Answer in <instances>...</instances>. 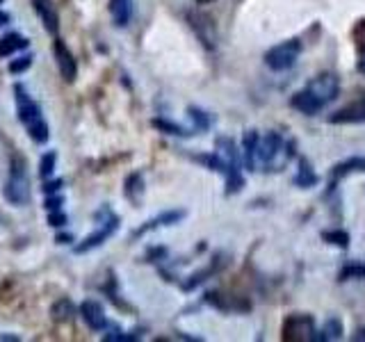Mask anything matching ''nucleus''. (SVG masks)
I'll return each mask as SVG.
<instances>
[{
    "label": "nucleus",
    "instance_id": "nucleus-3",
    "mask_svg": "<svg viewBox=\"0 0 365 342\" xmlns=\"http://www.w3.org/2000/svg\"><path fill=\"white\" fill-rule=\"evenodd\" d=\"M5 199L11 205H28L32 199V190H30V176H28V167H26V160L23 157H11V165H9V176L5 180V187H3Z\"/></svg>",
    "mask_w": 365,
    "mask_h": 342
},
{
    "label": "nucleus",
    "instance_id": "nucleus-9",
    "mask_svg": "<svg viewBox=\"0 0 365 342\" xmlns=\"http://www.w3.org/2000/svg\"><path fill=\"white\" fill-rule=\"evenodd\" d=\"M80 317H83V322L91 331H96V333H101V331H106L110 326L106 308H103V304L96 299H85L83 304H80Z\"/></svg>",
    "mask_w": 365,
    "mask_h": 342
},
{
    "label": "nucleus",
    "instance_id": "nucleus-29",
    "mask_svg": "<svg viewBox=\"0 0 365 342\" xmlns=\"http://www.w3.org/2000/svg\"><path fill=\"white\" fill-rule=\"evenodd\" d=\"M66 222H68V219H66V214H64L62 210H53V212L48 214V224H51L53 228H62Z\"/></svg>",
    "mask_w": 365,
    "mask_h": 342
},
{
    "label": "nucleus",
    "instance_id": "nucleus-24",
    "mask_svg": "<svg viewBox=\"0 0 365 342\" xmlns=\"http://www.w3.org/2000/svg\"><path fill=\"white\" fill-rule=\"evenodd\" d=\"M356 281L365 279V262H347L345 267L340 269V281Z\"/></svg>",
    "mask_w": 365,
    "mask_h": 342
},
{
    "label": "nucleus",
    "instance_id": "nucleus-22",
    "mask_svg": "<svg viewBox=\"0 0 365 342\" xmlns=\"http://www.w3.org/2000/svg\"><path fill=\"white\" fill-rule=\"evenodd\" d=\"M55 167H57V153L55 151H46L39 160V176L43 180H48L55 174Z\"/></svg>",
    "mask_w": 365,
    "mask_h": 342
},
{
    "label": "nucleus",
    "instance_id": "nucleus-35",
    "mask_svg": "<svg viewBox=\"0 0 365 342\" xmlns=\"http://www.w3.org/2000/svg\"><path fill=\"white\" fill-rule=\"evenodd\" d=\"M3 3H5V0H0V5H3Z\"/></svg>",
    "mask_w": 365,
    "mask_h": 342
},
{
    "label": "nucleus",
    "instance_id": "nucleus-18",
    "mask_svg": "<svg viewBox=\"0 0 365 342\" xmlns=\"http://www.w3.org/2000/svg\"><path fill=\"white\" fill-rule=\"evenodd\" d=\"M144 192H146V185H144V176L140 174V171H135V174H130L128 178H125V190H123V194H125V199H128L130 203L140 205Z\"/></svg>",
    "mask_w": 365,
    "mask_h": 342
},
{
    "label": "nucleus",
    "instance_id": "nucleus-19",
    "mask_svg": "<svg viewBox=\"0 0 365 342\" xmlns=\"http://www.w3.org/2000/svg\"><path fill=\"white\" fill-rule=\"evenodd\" d=\"M294 185L297 187H315L317 185V174L313 171L311 162H308L306 157H299V162H297V176H294Z\"/></svg>",
    "mask_w": 365,
    "mask_h": 342
},
{
    "label": "nucleus",
    "instance_id": "nucleus-17",
    "mask_svg": "<svg viewBox=\"0 0 365 342\" xmlns=\"http://www.w3.org/2000/svg\"><path fill=\"white\" fill-rule=\"evenodd\" d=\"M342 338H345V326H342L340 317H329L317 333V342H334V340L338 342Z\"/></svg>",
    "mask_w": 365,
    "mask_h": 342
},
{
    "label": "nucleus",
    "instance_id": "nucleus-23",
    "mask_svg": "<svg viewBox=\"0 0 365 342\" xmlns=\"http://www.w3.org/2000/svg\"><path fill=\"white\" fill-rule=\"evenodd\" d=\"M53 319H57V322H66V319H71L73 313H76V306L68 301V299H60L55 306H53Z\"/></svg>",
    "mask_w": 365,
    "mask_h": 342
},
{
    "label": "nucleus",
    "instance_id": "nucleus-5",
    "mask_svg": "<svg viewBox=\"0 0 365 342\" xmlns=\"http://www.w3.org/2000/svg\"><path fill=\"white\" fill-rule=\"evenodd\" d=\"M302 51H304L302 39L299 37H290L285 41L274 43L272 48H267L265 55H262V62H265V66L269 68V71L281 73V71H288V68H292L297 64Z\"/></svg>",
    "mask_w": 365,
    "mask_h": 342
},
{
    "label": "nucleus",
    "instance_id": "nucleus-12",
    "mask_svg": "<svg viewBox=\"0 0 365 342\" xmlns=\"http://www.w3.org/2000/svg\"><path fill=\"white\" fill-rule=\"evenodd\" d=\"M32 9H34V14L41 19L46 32L57 34V30H60V16H57L53 0H32Z\"/></svg>",
    "mask_w": 365,
    "mask_h": 342
},
{
    "label": "nucleus",
    "instance_id": "nucleus-33",
    "mask_svg": "<svg viewBox=\"0 0 365 342\" xmlns=\"http://www.w3.org/2000/svg\"><path fill=\"white\" fill-rule=\"evenodd\" d=\"M55 239H57V242H60V244H66V242H73V237H71V235H57Z\"/></svg>",
    "mask_w": 365,
    "mask_h": 342
},
{
    "label": "nucleus",
    "instance_id": "nucleus-8",
    "mask_svg": "<svg viewBox=\"0 0 365 342\" xmlns=\"http://www.w3.org/2000/svg\"><path fill=\"white\" fill-rule=\"evenodd\" d=\"M187 23H190V28L194 30V34L199 37V41L208 51H212L215 46H217V30H215L212 19L201 14V11H190V14H187Z\"/></svg>",
    "mask_w": 365,
    "mask_h": 342
},
{
    "label": "nucleus",
    "instance_id": "nucleus-34",
    "mask_svg": "<svg viewBox=\"0 0 365 342\" xmlns=\"http://www.w3.org/2000/svg\"><path fill=\"white\" fill-rule=\"evenodd\" d=\"M199 5H210V3H215V0H197Z\"/></svg>",
    "mask_w": 365,
    "mask_h": 342
},
{
    "label": "nucleus",
    "instance_id": "nucleus-28",
    "mask_svg": "<svg viewBox=\"0 0 365 342\" xmlns=\"http://www.w3.org/2000/svg\"><path fill=\"white\" fill-rule=\"evenodd\" d=\"M43 205H46V210L48 212H53V210H62V205H64V197L60 192L57 194H46V201H43Z\"/></svg>",
    "mask_w": 365,
    "mask_h": 342
},
{
    "label": "nucleus",
    "instance_id": "nucleus-26",
    "mask_svg": "<svg viewBox=\"0 0 365 342\" xmlns=\"http://www.w3.org/2000/svg\"><path fill=\"white\" fill-rule=\"evenodd\" d=\"M187 112H190V119L194 121V128H197V130H208L210 125H212V121H210V117H208V112H203V110L194 108V105H192Z\"/></svg>",
    "mask_w": 365,
    "mask_h": 342
},
{
    "label": "nucleus",
    "instance_id": "nucleus-4",
    "mask_svg": "<svg viewBox=\"0 0 365 342\" xmlns=\"http://www.w3.org/2000/svg\"><path fill=\"white\" fill-rule=\"evenodd\" d=\"M96 222H98V228L94 233H89L83 242H78L76 247H73V251L76 254H89V251H94V249H98V247H103L108 242V239L119 231V217L114 214L108 205H103V208H98L96 210Z\"/></svg>",
    "mask_w": 365,
    "mask_h": 342
},
{
    "label": "nucleus",
    "instance_id": "nucleus-11",
    "mask_svg": "<svg viewBox=\"0 0 365 342\" xmlns=\"http://www.w3.org/2000/svg\"><path fill=\"white\" fill-rule=\"evenodd\" d=\"M187 212L185 210H165V212H160L158 217H153V219H148L144 222L137 231L133 233L135 237H142L146 233H151V231H158V228H165V226H174L178 224L180 219H185Z\"/></svg>",
    "mask_w": 365,
    "mask_h": 342
},
{
    "label": "nucleus",
    "instance_id": "nucleus-10",
    "mask_svg": "<svg viewBox=\"0 0 365 342\" xmlns=\"http://www.w3.org/2000/svg\"><path fill=\"white\" fill-rule=\"evenodd\" d=\"M329 123L345 125V123H365V98H356L349 105L336 110L329 117Z\"/></svg>",
    "mask_w": 365,
    "mask_h": 342
},
{
    "label": "nucleus",
    "instance_id": "nucleus-31",
    "mask_svg": "<svg viewBox=\"0 0 365 342\" xmlns=\"http://www.w3.org/2000/svg\"><path fill=\"white\" fill-rule=\"evenodd\" d=\"M9 21H11V16L7 14V11H0V28L9 26Z\"/></svg>",
    "mask_w": 365,
    "mask_h": 342
},
{
    "label": "nucleus",
    "instance_id": "nucleus-32",
    "mask_svg": "<svg viewBox=\"0 0 365 342\" xmlns=\"http://www.w3.org/2000/svg\"><path fill=\"white\" fill-rule=\"evenodd\" d=\"M351 340H365V328H356V333H351Z\"/></svg>",
    "mask_w": 365,
    "mask_h": 342
},
{
    "label": "nucleus",
    "instance_id": "nucleus-13",
    "mask_svg": "<svg viewBox=\"0 0 365 342\" xmlns=\"http://www.w3.org/2000/svg\"><path fill=\"white\" fill-rule=\"evenodd\" d=\"M354 174H365V157L363 155H354V157H347V160H342V162L334 165L329 178H331V182H338V180L354 176Z\"/></svg>",
    "mask_w": 365,
    "mask_h": 342
},
{
    "label": "nucleus",
    "instance_id": "nucleus-25",
    "mask_svg": "<svg viewBox=\"0 0 365 342\" xmlns=\"http://www.w3.org/2000/svg\"><path fill=\"white\" fill-rule=\"evenodd\" d=\"M153 125L158 130H163L165 135H176V137H187L192 133H187L182 125L174 123V121H167V119H153Z\"/></svg>",
    "mask_w": 365,
    "mask_h": 342
},
{
    "label": "nucleus",
    "instance_id": "nucleus-1",
    "mask_svg": "<svg viewBox=\"0 0 365 342\" xmlns=\"http://www.w3.org/2000/svg\"><path fill=\"white\" fill-rule=\"evenodd\" d=\"M338 94H340V78L334 71H324L308 80L299 91H294L290 105L297 112H302L304 117H315L329 103H334Z\"/></svg>",
    "mask_w": 365,
    "mask_h": 342
},
{
    "label": "nucleus",
    "instance_id": "nucleus-20",
    "mask_svg": "<svg viewBox=\"0 0 365 342\" xmlns=\"http://www.w3.org/2000/svg\"><path fill=\"white\" fill-rule=\"evenodd\" d=\"M351 39H354V46H356V51H359V68L365 73V19H361L356 26H354Z\"/></svg>",
    "mask_w": 365,
    "mask_h": 342
},
{
    "label": "nucleus",
    "instance_id": "nucleus-2",
    "mask_svg": "<svg viewBox=\"0 0 365 342\" xmlns=\"http://www.w3.org/2000/svg\"><path fill=\"white\" fill-rule=\"evenodd\" d=\"M14 100H16V117L23 123V128L28 130L30 140L34 144H46L51 140L48 121L43 117V110L37 100H34L28 89L23 85H14Z\"/></svg>",
    "mask_w": 365,
    "mask_h": 342
},
{
    "label": "nucleus",
    "instance_id": "nucleus-30",
    "mask_svg": "<svg viewBox=\"0 0 365 342\" xmlns=\"http://www.w3.org/2000/svg\"><path fill=\"white\" fill-rule=\"evenodd\" d=\"M64 187V180L62 178H55V180H46L43 182V192L46 194H57V192H62Z\"/></svg>",
    "mask_w": 365,
    "mask_h": 342
},
{
    "label": "nucleus",
    "instance_id": "nucleus-7",
    "mask_svg": "<svg viewBox=\"0 0 365 342\" xmlns=\"http://www.w3.org/2000/svg\"><path fill=\"white\" fill-rule=\"evenodd\" d=\"M53 57L57 62V68H60V76L64 78V83H73L78 78V60L62 39L53 41Z\"/></svg>",
    "mask_w": 365,
    "mask_h": 342
},
{
    "label": "nucleus",
    "instance_id": "nucleus-21",
    "mask_svg": "<svg viewBox=\"0 0 365 342\" xmlns=\"http://www.w3.org/2000/svg\"><path fill=\"white\" fill-rule=\"evenodd\" d=\"M322 239L329 244H336L340 249L349 247V233L342 231V228H331V231H322Z\"/></svg>",
    "mask_w": 365,
    "mask_h": 342
},
{
    "label": "nucleus",
    "instance_id": "nucleus-6",
    "mask_svg": "<svg viewBox=\"0 0 365 342\" xmlns=\"http://www.w3.org/2000/svg\"><path fill=\"white\" fill-rule=\"evenodd\" d=\"M319 328L315 326L313 315L308 313H292L283 319L281 340L283 342H317Z\"/></svg>",
    "mask_w": 365,
    "mask_h": 342
},
{
    "label": "nucleus",
    "instance_id": "nucleus-15",
    "mask_svg": "<svg viewBox=\"0 0 365 342\" xmlns=\"http://www.w3.org/2000/svg\"><path fill=\"white\" fill-rule=\"evenodd\" d=\"M30 46V41L23 37L21 32H7L0 37V60H5V57H11L19 51H26Z\"/></svg>",
    "mask_w": 365,
    "mask_h": 342
},
{
    "label": "nucleus",
    "instance_id": "nucleus-27",
    "mask_svg": "<svg viewBox=\"0 0 365 342\" xmlns=\"http://www.w3.org/2000/svg\"><path fill=\"white\" fill-rule=\"evenodd\" d=\"M30 66H32V55H30V53L19 55L16 60H11V62H9V73L21 76V73H26Z\"/></svg>",
    "mask_w": 365,
    "mask_h": 342
},
{
    "label": "nucleus",
    "instance_id": "nucleus-16",
    "mask_svg": "<svg viewBox=\"0 0 365 342\" xmlns=\"http://www.w3.org/2000/svg\"><path fill=\"white\" fill-rule=\"evenodd\" d=\"M260 140V133L249 130L242 137V146H240V153H242V162L249 171H256V146Z\"/></svg>",
    "mask_w": 365,
    "mask_h": 342
},
{
    "label": "nucleus",
    "instance_id": "nucleus-14",
    "mask_svg": "<svg viewBox=\"0 0 365 342\" xmlns=\"http://www.w3.org/2000/svg\"><path fill=\"white\" fill-rule=\"evenodd\" d=\"M110 16L117 28H128L133 21V0H110Z\"/></svg>",
    "mask_w": 365,
    "mask_h": 342
}]
</instances>
